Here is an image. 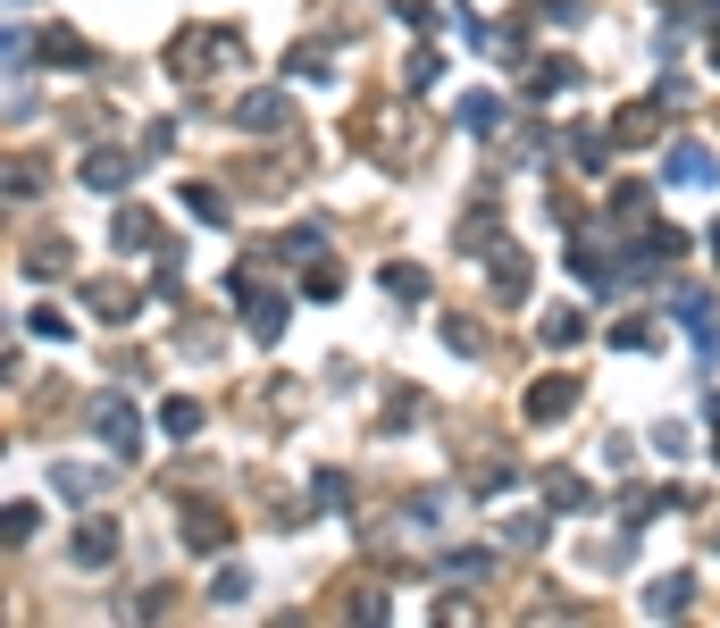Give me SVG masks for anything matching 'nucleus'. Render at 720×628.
Segmentation results:
<instances>
[{"label":"nucleus","mask_w":720,"mask_h":628,"mask_svg":"<svg viewBox=\"0 0 720 628\" xmlns=\"http://www.w3.org/2000/svg\"><path fill=\"white\" fill-rule=\"evenodd\" d=\"M385 294H394V302H419V294H428V277H419L411 260H394V268H385Z\"/></svg>","instance_id":"nucleus-16"},{"label":"nucleus","mask_w":720,"mask_h":628,"mask_svg":"<svg viewBox=\"0 0 720 628\" xmlns=\"http://www.w3.org/2000/svg\"><path fill=\"white\" fill-rule=\"evenodd\" d=\"M117 244H126V251H152V244H160L152 209H117Z\"/></svg>","instance_id":"nucleus-11"},{"label":"nucleus","mask_w":720,"mask_h":628,"mask_svg":"<svg viewBox=\"0 0 720 628\" xmlns=\"http://www.w3.org/2000/svg\"><path fill=\"white\" fill-rule=\"evenodd\" d=\"M569 84H578V68H569V59H545V68L528 76V93H536V101H562Z\"/></svg>","instance_id":"nucleus-10"},{"label":"nucleus","mask_w":720,"mask_h":628,"mask_svg":"<svg viewBox=\"0 0 720 628\" xmlns=\"http://www.w3.org/2000/svg\"><path fill=\"white\" fill-rule=\"evenodd\" d=\"M76 562H84V570H110V562H117V528H110V519H93V528L76 536Z\"/></svg>","instance_id":"nucleus-7"},{"label":"nucleus","mask_w":720,"mask_h":628,"mask_svg":"<svg viewBox=\"0 0 720 628\" xmlns=\"http://www.w3.org/2000/svg\"><path fill=\"white\" fill-rule=\"evenodd\" d=\"M611 343H620V352H654V327H645V319H620V327H611Z\"/></svg>","instance_id":"nucleus-19"},{"label":"nucleus","mask_w":720,"mask_h":628,"mask_svg":"<svg viewBox=\"0 0 720 628\" xmlns=\"http://www.w3.org/2000/svg\"><path fill=\"white\" fill-rule=\"evenodd\" d=\"M712 260H720V227H712Z\"/></svg>","instance_id":"nucleus-24"},{"label":"nucleus","mask_w":720,"mask_h":628,"mask_svg":"<svg viewBox=\"0 0 720 628\" xmlns=\"http://www.w3.org/2000/svg\"><path fill=\"white\" fill-rule=\"evenodd\" d=\"M51 486H59L68 503H93V495H101V477L84 470V461H59V470H51Z\"/></svg>","instance_id":"nucleus-9"},{"label":"nucleus","mask_w":720,"mask_h":628,"mask_svg":"<svg viewBox=\"0 0 720 628\" xmlns=\"http://www.w3.org/2000/svg\"><path fill=\"white\" fill-rule=\"evenodd\" d=\"M227 302H244L251 336H260V343H277V327H285V294H260L251 277H227Z\"/></svg>","instance_id":"nucleus-1"},{"label":"nucleus","mask_w":720,"mask_h":628,"mask_svg":"<svg viewBox=\"0 0 720 628\" xmlns=\"http://www.w3.org/2000/svg\"><path fill=\"white\" fill-rule=\"evenodd\" d=\"M486 277H494V294H503V302H520V294H528V260H520L512 244L486 251Z\"/></svg>","instance_id":"nucleus-4"},{"label":"nucleus","mask_w":720,"mask_h":628,"mask_svg":"<svg viewBox=\"0 0 720 628\" xmlns=\"http://www.w3.org/2000/svg\"><path fill=\"white\" fill-rule=\"evenodd\" d=\"M160 428H168L176 444H185V436H202V402H185V394H176V402H160Z\"/></svg>","instance_id":"nucleus-12"},{"label":"nucleus","mask_w":720,"mask_h":628,"mask_svg":"<svg viewBox=\"0 0 720 628\" xmlns=\"http://www.w3.org/2000/svg\"><path fill=\"white\" fill-rule=\"evenodd\" d=\"M687 604V578H654V587H645V611H679Z\"/></svg>","instance_id":"nucleus-18"},{"label":"nucleus","mask_w":720,"mask_h":628,"mask_svg":"<svg viewBox=\"0 0 720 628\" xmlns=\"http://www.w3.org/2000/svg\"><path fill=\"white\" fill-rule=\"evenodd\" d=\"M285 117V93H251V101H235V126H277Z\"/></svg>","instance_id":"nucleus-13"},{"label":"nucleus","mask_w":720,"mask_h":628,"mask_svg":"<svg viewBox=\"0 0 720 628\" xmlns=\"http://www.w3.org/2000/svg\"><path fill=\"white\" fill-rule=\"evenodd\" d=\"M720 176V159L703 152V143H679V152H670V185H712Z\"/></svg>","instance_id":"nucleus-6"},{"label":"nucleus","mask_w":720,"mask_h":628,"mask_svg":"<svg viewBox=\"0 0 720 628\" xmlns=\"http://www.w3.org/2000/svg\"><path fill=\"white\" fill-rule=\"evenodd\" d=\"M545 503H553V512H587L595 495H587V477H569V470H553V477H545Z\"/></svg>","instance_id":"nucleus-8"},{"label":"nucleus","mask_w":720,"mask_h":628,"mask_svg":"<svg viewBox=\"0 0 720 628\" xmlns=\"http://www.w3.org/2000/svg\"><path fill=\"white\" fill-rule=\"evenodd\" d=\"M93 436H110V453H134V444H143V428H134V402H126V394H101V402H93Z\"/></svg>","instance_id":"nucleus-2"},{"label":"nucleus","mask_w":720,"mask_h":628,"mask_svg":"<svg viewBox=\"0 0 720 628\" xmlns=\"http://www.w3.org/2000/svg\"><path fill=\"white\" fill-rule=\"evenodd\" d=\"M185 209H193V218H209V227H227V202H218L209 185H185Z\"/></svg>","instance_id":"nucleus-17"},{"label":"nucleus","mask_w":720,"mask_h":628,"mask_svg":"<svg viewBox=\"0 0 720 628\" xmlns=\"http://www.w3.org/2000/svg\"><path fill=\"white\" fill-rule=\"evenodd\" d=\"M712 68H720V42H712Z\"/></svg>","instance_id":"nucleus-25"},{"label":"nucleus","mask_w":720,"mask_h":628,"mask_svg":"<svg viewBox=\"0 0 720 628\" xmlns=\"http://www.w3.org/2000/svg\"><path fill=\"white\" fill-rule=\"evenodd\" d=\"M569 402H578V385H569V378H536V385H528V428L569 419Z\"/></svg>","instance_id":"nucleus-3"},{"label":"nucleus","mask_w":720,"mask_h":628,"mask_svg":"<svg viewBox=\"0 0 720 628\" xmlns=\"http://www.w3.org/2000/svg\"><path fill=\"white\" fill-rule=\"evenodd\" d=\"M494 117H503V110H494V93H470V101H461V126H494Z\"/></svg>","instance_id":"nucleus-21"},{"label":"nucleus","mask_w":720,"mask_h":628,"mask_svg":"<svg viewBox=\"0 0 720 628\" xmlns=\"http://www.w3.org/2000/svg\"><path fill=\"white\" fill-rule=\"evenodd\" d=\"M569 152H578V168H595V176L611 168V152H604V134H595V126H578V134H569Z\"/></svg>","instance_id":"nucleus-15"},{"label":"nucleus","mask_w":720,"mask_h":628,"mask_svg":"<svg viewBox=\"0 0 720 628\" xmlns=\"http://www.w3.org/2000/svg\"><path fill=\"white\" fill-rule=\"evenodd\" d=\"M545 9H553V18H578V0H545Z\"/></svg>","instance_id":"nucleus-23"},{"label":"nucleus","mask_w":720,"mask_h":628,"mask_svg":"<svg viewBox=\"0 0 720 628\" xmlns=\"http://www.w3.org/2000/svg\"><path fill=\"white\" fill-rule=\"evenodd\" d=\"M134 176V152H84V185L93 193H117Z\"/></svg>","instance_id":"nucleus-5"},{"label":"nucleus","mask_w":720,"mask_h":628,"mask_svg":"<svg viewBox=\"0 0 720 628\" xmlns=\"http://www.w3.org/2000/svg\"><path fill=\"white\" fill-rule=\"evenodd\" d=\"M436 84H444V59L419 51V59H411V93H436Z\"/></svg>","instance_id":"nucleus-20"},{"label":"nucleus","mask_w":720,"mask_h":628,"mask_svg":"<svg viewBox=\"0 0 720 628\" xmlns=\"http://www.w3.org/2000/svg\"><path fill=\"white\" fill-rule=\"evenodd\" d=\"M302 294H310V302H336L343 277H336V268H310V286H302Z\"/></svg>","instance_id":"nucleus-22"},{"label":"nucleus","mask_w":720,"mask_h":628,"mask_svg":"<svg viewBox=\"0 0 720 628\" xmlns=\"http://www.w3.org/2000/svg\"><path fill=\"white\" fill-rule=\"evenodd\" d=\"M545 343H553V352H569V343H587V319H578V310H553V319H545Z\"/></svg>","instance_id":"nucleus-14"}]
</instances>
